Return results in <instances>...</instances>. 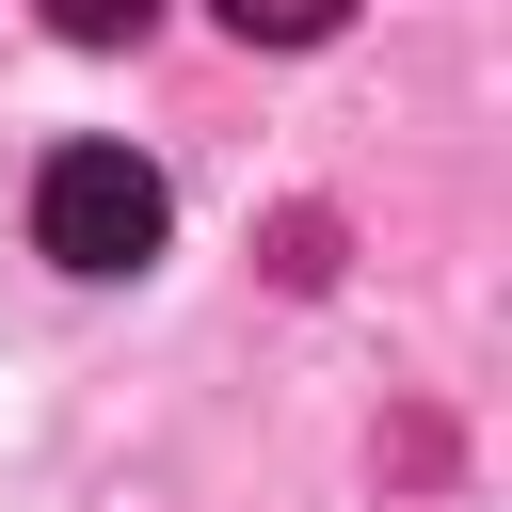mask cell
I'll use <instances>...</instances> for the list:
<instances>
[{
	"label": "cell",
	"mask_w": 512,
	"mask_h": 512,
	"mask_svg": "<svg viewBox=\"0 0 512 512\" xmlns=\"http://www.w3.org/2000/svg\"><path fill=\"white\" fill-rule=\"evenodd\" d=\"M160 224H176V192H160V160H128V144H48V176H32V240L64 256V272H144L160 256Z\"/></svg>",
	"instance_id": "6da1fadb"
},
{
	"label": "cell",
	"mask_w": 512,
	"mask_h": 512,
	"mask_svg": "<svg viewBox=\"0 0 512 512\" xmlns=\"http://www.w3.org/2000/svg\"><path fill=\"white\" fill-rule=\"evenodd\" d=\"M352 0H224V32H256V48H320Z\"/></svg>",
	"instance_id": "7a4b0ae2"
},
{
	"label": "cell",
	"mask_w": 512,
	"mask_h": 512,
	"mask_svg": "<svg viewBox=\"0 0 512 512\" xmlns=\"http://www.w3.org/2000/svg\"><path fill=\"white\" fill-rule=\"evenodd\" d=\"M144 16H160V0H48L64 48H144Z\"/></svg>",
	"instance_id": "3957f363"
}]
</instances>
